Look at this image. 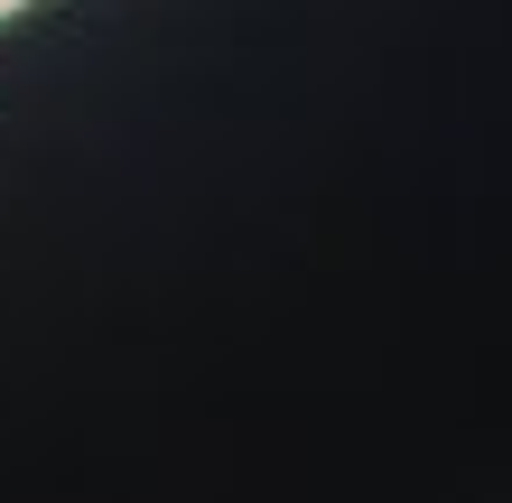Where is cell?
Segmentation results:
<instances>
[]
</instances>
